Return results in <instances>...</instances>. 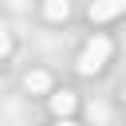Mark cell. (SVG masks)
<instances>
[{
  "instance_id": "obj_1",
  "label": "cell",
  "mask_w": 126,
  "mask_h": 126,
  "mask_svg": "<svg viewBox=\"0 0 126 126\" xmlns=\"http://www.w3.org/2000/svg\"><path fill=\"white\" fill-rule=\"evenodd\" d=\"M110 55H114L110 35H91L87 47L79 51V71H83V75H98V71L110 63Z\"/></svg>"
},
{
  "instance_id": "obj_2",
  "label": "cell",
  "mask_w": 126,
  "mask_h": 126,
  "mask_svg": "<svg viewBox=\"0 0 126 126\" xmlns=\"http://www.w3.org/2000/svg\"><path fill=\"white\" fill-rule=\"evenodd\" d=\"M126 12V0H94L91 8H87V16H91V24H106V20H114V16H122Z\"/></svg>"
},
{
  "instance_id": "obj_3",
  "label": "cell",
  "mask_w": 126,
  "mask_h": 126,
  "mask_svg": "<svg viewBox=\"0 0 126 126\" xmlns=\"http://www.w3.org/2000/svg\"><path fill=\"white\" fill-rule=\"evenodd\" d=\"M75 106H79L75 91H55V94H51V114H55V118H71Z\"/></svg>"
},
{
  "instance_id": "obj_4",
  "label": "cell",
  "mask_w": 126,
  "mask_h": 126,
  "mask_svg": "<svg viewBox=\"0 0 126 126\" xmlns=\"http://www.w3.org/2000/svg\"><path fill=\"white\" fill-rule=\"evenodd\" d=\"M24 91L28 94H47L51 91V75L47 71H28L24 75Z\"/></svg>"
},
{
  "instance_id": "obj_5",
  "label": "cell",
  "mask_w": 126,
  "mask_h": 126,
  "mask_svg": "<svg viewBox=\"0 0 126 126\" xmlns=\"http://www.w3.org/2000/svg\"><path fill=\"white\" fill-rule=\"evenodd\" d=\"M43 16H47L51 24H59V20L71 16V4H67V0H47V4H43Z\"/></svg>"
},
{
  "instance_id": "obj_6",
  "label": "cell",
  "mask_w": 126,
  "mask_h": 126,
  "mask_svg": "<svg viewBox=\"0 0 126 126\" xmlns=\"http://www.w3.org/2000/svg\"><path fill=\"white\" fill-rule=\"evenodd\" d=\"M8 55H12V32L0 28V59H8Z\"/></svg>"
},
{
  "instance_id": "obj_7",
  "label": "cell",
  "mask_w": 126,
  "mask_h": 126,
  "mask_svg": "<svg viewBox=\"0 0 126 126\" xmlns=\"http://www.w3.org/2000/svg\"><path fill=\"white\" fill-rule=\"evenodd\" d=\"M55 126H75V122L71 118H55Z\"/></svg>"
},
{
  "instance_id": "obj_8",
  "label": "cell",
  "mask_w": 126,
  "mask_h": 126,
  "mask_svg": "<svg viewBox=\"0 0 126 126\" xmlns=\"http://www.w3.org/2000/svg\"><path fill=\"white\" fill-rule=\"evenodd\" d=\"M122 102H126V87H122Z\"/></svg>"
}]
</instances>
